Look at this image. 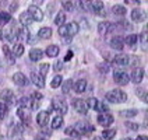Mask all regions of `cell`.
I'll return each mask as SVG.
<instances>
[{"instance_id":"8fae6325","label":"cell","mask_w":148,"mask_h":140,"mask_svg":"<svg viewBox=\"0 0 148 140\" xmlns=\"http://www.w3.org/2000/svg\"><path fill=\"white\" fill-rule=\"evenodd\" d=\"M143 79H144V70L140 69V67L134 69L133 73L130 74V80H132L133 83H136V84H140V83L143 81Z\"/></svg>"},{"instance_id":"d590c367","label":"cell","mask_w":148,"mask_h":140,"mask_svg":"<svg viewBox=\"0 0 148 140\" xmlns=\"http://www.w3.org/2000/svg\"><path fill=\"white\" fill-rule=\"evenodd\" d=\"M7 111H8L7 104H4V102H1V101H0V121L6 118V115H7Z\"/></svg>"},{"instance_id":"74e56055","label":"cell","mask_w":148,"mask_h":140,"mask_svg":"<svg viewBox=\"0 0 148 140\" xmlns=\"http://www.w3.org/2000/svg\"><path fill=\"white\" fill-rule=\"evenodd\" d=\"M138 38H141L143 50H144V52H147V30H144V31H143V34H141V37H138Z\"/></svg>"},{"instance_id":"f6af8a7d","label":"cell","mask_w":148,"mask_h":140,"mask_svg":"<svg viewBox=\"0 0 148 140\" xmlns=\"http://www.w3.org/2000/svg\"><path fill=\"white\" fill-rule=\"evenodd\" d=\"M80 6L85 11H91V1H80Z\"/></svg>"},{"instance_id":"5bb4252c","label":"cell","mask_w":148,"mask_h":140,"mask_svg":"<svg viewBox=\"0 0 148 140\" xmlns=\"http://www.w3.org/2000/svg\"><path fill=\"white\" fill-rule=\"evenodd\" d=\"M49 118H50V115H49V112H48V111H39V114L36 115V122H38L39 126L43 128V126H46V125H48Z\"/></svg>"},{"instance_id":"9a60e30c","label":"cell","mask_w":148,"mask_h":140,"mask_svg":"<svg viewBox=\"0 0 148 140\" xmlns=\"http://www.w3.org/2000/svg\"><path fill=\"white\" fill-rule=\"evenodd\" d=\"M17 116H18L24 123L29 122V109L25 107H18V109H17Z\"/></svg>"},{"instance_id":"11a10c76","label":"cell","mask_w":148,"mask_h":140,"mask_svg":"<svg viewBox=\"0 0 148 140\" xmlns=\"http://www.w3.org/2000/svg\"><path fill=\"white\" fill-rule=\"evenodd\" d=\"M36 140H45L43 137H36Z\"/></svg>"},{"instance_id":"4316f807","label":"cell","mask_w":148,"mask_h":140,"mask_svg":"<svg viewBox=\"0 0 148 140\" xmlns=\"http://www.w3.org/2000/svg\"><path fill=\"white\" fill-rule=\"evenodd\" d=\"M23 53H24V45L20 43V42H17L16 45H14V48H13V55H14V58L23 56Z\"/></svg>"},{"instance_id":"5b68a950","label":"cell","mask_w":148,"mask_h":140,"mask_svg":"<svg viewBox=\"0 0 148 140\" xmlns=\"http://www.w3.org/2000/svg\"><path fill=\"white\" fill-rule=\"evenodd\" d=\"M73 107L74 109L78 112V114H81V115H87V112H88V105H87V101H84V99H74L73 101Z\"/></svg>"},{"instance_id":"d6986e66","label":"cell","mask_w":148,"mask_h":140,"mask_svg":"<svg viewBox=\"0 0 148 140\" xmlns=\"http://www.w3.org/2000/svg\"><path fill=\"white\" fill-rule=\"evenodd\" d=\"M43 58V52L41 49H31L29 50V60L31 62H39Z\"/></svg>"},{"instance_id":"9c48e42d","label":"cell","mask_w":148,"mask_h":140,"mask_svg":"<svg viewBox=\"0 0 148 140\" xmlns=\"http://www.w3.org/2000/svg\"><path fill=\"white\" fill-rule=\"evenodd\" d=\"M147 18V13L141 8H134L132 11V20L134 23H141V21H145Z\"/></svg>"},{"instance_id":"b9f144b4","label":"cell","mask_w":148,"mask_h":140,"mask_svg":"<svg viewBox=\"0 0 148 140\" xmlns=\"http://www.w3.org/2000/svg\"><path fill=\"white\" fill-rule=\"evenodd\" d=\"M49 67H50V65H48V63H45V65H41L39 66V74H42L43 77L48 74V70H49Z\"/></svg>"},{"instance_id":"3957f363","label":"cell","mask_w":148,"mask_h":140,"mask_svg":"<svg viewBox=\"0 0 148 140\" xmlns=\"http://www.w3.org/2000/svg\"><path fill=\"white\" fill-rule=\"evenodd\" d=\"M52 109L56 111L59 115H64L67 112V104L64 99H62L60 97H56V98L52 99Z\"/></svg>"},{"instance_id":"6da1fadb","label":"cell","mask_w":148,"mask_h":140,"mask_svg":"<svg viewBox=\"0 0 148 140\" xmlns=\"http://www.w3.org/2000/svg\"><path fill=\"white\" fill-rule=\"evenodd\" d=\"M105 98H106V101L112 102V104H122V102L127 101V94L124 91L119 90V88H115V90L108 91Z\"/></svg>"},{"instance_id":"d6a6232c","label":"cell","mask_w":148,"mask_h":140,"mask_svg":"<svg viewBox=\"0 0 148 140\" xmlns=\"http://www.w3.org/2000/svg\"><path fill=\"white\" fill-rule=\"evenodd\" d=\"M71 87H73V80H66L62 84V92L63 94H69L70 90H71Z\"/></svg>"},{"instance_id":"cb8c5ba5","label":"cell","mask_w":148,"mask_h":140,"mask_svg":"<svg viewBox=\"0 0 148 140\" xmlns=\"http://www.w3.org/2000/svg\"><path fill=\"white\" fill-rule=\"evenodd\" d=\"M3 53H4V56L7 58V62L8 65H13L14 63V55H13V52L10 50V48H8L7 45H3Z\"/></svg>"},{"instance_id":"db71d44e","label":"cell","mask_w":148,"mask_h":140,"mask_svg":"<svg viewBox=\"0 0 148 140\" xmlns=\"http://www.w3.org/2000/svg\"><path fill=\"white\" fill-rule=\"evenodd\" d=\"M122 140H133L132 137H124V139H122Z\"/></svg>"},{"instance_id":"2e32d148","label":"cell","mask_w":148,"mask_h":140,"mask_svg":"<svg viewBox=\"0 0 148 140\" xmlns=\"http://www.w3.org/2000/svg\"><path fill=\"white\" fill-rule=\"evenodd\" d=\"M0 98L3 99L4 104H11L14 102V92L11 90H3L0 92Z\"/></svg>"},{"instance_id":"e575fe53","label":"cell","mask_w":148,"mask_h":140,"mask_svg":"<svg viewBox=\"0 0 148 140\" xmlns=\"http://www.w3.org/2000/svg\"><path fill=\"white\" fill-rule=\"evenodd\" d=\"M64 21H66V14L64 13H59L58 17L55 18V24L59 25V27H62V25L64 24Z\"/></svg>"},{"instance_id":"c3c4849f","label":"cell","mask_w":148,"mask_h":140,"mask_svg":"<svg viewBox=\"0 0 148 140\" xmlns=\"http://www.w3.org/2000/svg\"><path fill=\"white\" fill-rule=\"evenodd\" d=\"M98 69L102 72V73H106L108 70H109V65H105V63H103V65H99Z\"/></svg>"},{"instance_id":"7402d4cb","label":"cell","mask_w":148,"mask_h":140,"mask_svg":"<svg viewBox=\"0 0 148 140\" xmlns=\"http://www.w3.org/2000/svg\"><path fill=\"white\" fill-rule=\"evenodd\" d=\"M59 52H60V49H59L58 45H49L48 48H46V56H49V58H56L59 55Z\"/></svg>"},{"instance_id":"60d3db41","label":"cell","mask_w":148,"mask_h":140,"mask_svg":"<svg viewBox=\"0 0 148 140\" xmlns=\"http://www.w3.org/2000/svg\"><path fill=\"white\" fill-rule=\"evenodd\" d=\"M62 6L67 11H73L74 10V3L73 1H62Z\"/></svg>"},{"instance_id":"52a82bcc","label":"cell","mask_w":148,"mask_h":140,"mask_svg":"<svg viewBox=\"0 0 148 140\" xmlns=\"http://www.w3.org/2000/svg\"><path fill=\"white\" fill-rule=\"evenodd\" d=\"M97 121H98V123L101 125V126H103V128H108V126H110V125L113 123L115 118L110 115V114H106V112H103V114H99L98 118H97Z\"/></svg>"},{"instance_id":"277c9868","label":"cell","mask_w":148,"mask_h":140,"mask_svg":"<svg viewBox=\"0 0 148 140\" xmlns=\"http://www.w3.org/2000/svg\"><path fill=\"white\" fill-rule=\"evenodd\" d=\"M113 80L117 84H120V86H126V84H129V81H130V76L124 70H116L115 73H113Z\"/></svg>"},{"instance_id":"816d5d0a","label":"cell","mask_w":148,"mask_h":140,"mask_svg":"<svg viewBox=\"0 0 148 140\" xmlns=\"http://www.w3.org/2000/svg\"><path fill=\"white\" fill-rule=\"evenodd\" d=\"M71 58H73V50H70V52H69V53L66 55V58H64V62H67L69 59H71Z\"/></svg>"},{"instance_id":"8992f818","label":"cell","mask_w":148,"mask_h":140,"mask_svg":"<svg viewBox=\"0 0 148 140\" xmlns=\"http://www.w3.org/2000/svg\"><path fill=\"white\" fill-rule=\"evenodd\" d=\"M27 13L29 14V17L32 18L34 21H42L43 20V13H42V10L38 6H29Z\"/></svg>"},{"instance_id":"836d02e7","label":"cell","mask_w":148,"mask_h":140,"mask_svg":"<svg viewBox=\"0 0 148 140\" xmlns=\"http://www.w3.org/2000/svg\"><path fill=\"white\" fill-rule=\"evenodd\" d=\"M62 125H63V118L62 116H56L53 121H52V129H59V128H62Z\"/></svg>"},{"instance_id":"4dcf8cb0","label":"cell","mask_w":148,"mask_h":140,"mask_svg":"<svg viewBox=\"0 0 148 140\" xmlns=\"http://www.w3.org/2000/svg\"><path fill=\"white\" fill-rule=\"evenodd\" d=\"M112 11H113V14H116V16H124L126 14V7L124 6H122V4H115L113 6V8H112Z\"/></svg>"},{"instance_id":"30bf717a","label":"cell","mask_w":148,"mask_h":140,"mask_svg":"<svg viewBox=\"0 0 148 140\" xmlns=\"http://www.w3.org/2000/svg\"><path fill=\"white\" fill-rule=\"evenodd\" d=\"M113 65H115V66H119V67L127 66V65H129V55H126V53L116 55L115 58H113Z\"/></svg>"},{"instance_id":"7dc6e473","label":"cell","mask_w":148,"mask_h":140,"mask_svg":"<svg viewBox=\"0 0 148 140\" xmlns=\"http://www.w3.org/2000/svg\"><path fill=\"white\" fill-rule=\"evenodd\" d=\"M53 69H55L56 72H60V70L63 69V62H62V60H58V62H55V66H53Z\"/></svg>"},{"instance_id":"6f0895ef","label":"cell","mask_w":148,"mask_h":140,"mask_svg":"<svg viewBox=\"0 0 148 140\" xmlns=\"http://www.w3.org/2000/svg\"><path fill=\"white\" fill-rule=\"evenodd\" d=\"M0 140H6V139H4V137H1V139H0Z\"/></svg>"},{"instance_id":"4fadbf2b","label":"cell","mask_w":148,"mask_h":140,"mask_svg":"<svg viewBox=\"0 0 148 140\" xmlns=\"http://www.w3.org/2000/svg\"><path fill=\"white\" fill-rule=\"evenodd\" d=\"M91 11L95 14L105 16V10H103V1L97 0V1H91Z\"/></svg>"},{"instance_id":"8d00e7d4","label":"cell","mask_w":148,"mask_h":140,"mask_svg":"<svg viewBox=\"0 0 148 140\" xmlns=\"http://www.w3.org/2000/svg\"><path fill=\"white\" fill-rule=\"evenodd\" d=\"M140 59L137 58V56H129V65L130 66H133L134 69H137V67L140 66Z\"/></svg>"},{"instance_id":"f5cc1de1","label":"cell","mask_w":148,"mask_h":140,"mask_svg":"<svg viewBox=\"0 0 148 140\" xmlns=\"http://www.w3.org/2000/svg\"><path fill=\"white\" fill-rule=\"evenodd\" d=\"M136 140H147V136H145V134H143V136H138V137H137Z\"/></svg>"},{"instance_id":"7a4b0ae2","label":"cell","mask_w":148,"mask_h":140,"mask_svg":"<svg viewBox=\"0 0 148 140\" xmlns=\"http://www.w3.org/2000/svg\"><path fill=\"white\" fill-rule=\"evenodd\" d=\"M80 31V27L77 23H69L67 25H62L59 28V35L63 38H73L74 35H77Z\"/></svg>"},{"instance_id":"f546056e","label":"cell","mask_w":148,"mask_h":140,"mask_svg":"<svg viewBox=\"0 0 148 140\" xmlns=\"http://www.w3.org/2000/svg\"><path fill=\"white\" fill-rule=\"evenodd\" d=\"M116 136V129H105L102 132V137L105 140H112Z\"/></svg>"},{"instance_id":"ac0fdd59","label":"cell","mask_w":148,"mask_h":140,"mask_svg":"<svg viewBox=\"0 0 148 140\" xmlns=\"http://www.w3.org/2000/svg\"><path fill=\"white\" fill-rule=\"evenodd\" d=\"M13 81L16 83L17 86L23 87V86H27V77L21 72H17L14 76H13Z\"/></svg>"},{"instance_id":"83f0119b","label":"cell","mask_w":148,"mask_h":140,"mask_svg":"<svg viewBox=\"0 0 148 140\" xmlns=\"http://www.w3.org/2000/svg\"><path fill=\"white\" fill-rule=\"evenodd\" d=\"M137 114H138L137 109H126V111H120L119 112V115L122 118H134Z\"/></svg>"},{"instance_id":"f1b7e54d","label":"cell","mask_w":148,"mask_h":140,"mask_svg":"<svg viewBox=\"0 0 148 140\" xmlns=\"http://www.w3.org/2000/svg\"><path fill=\"white\" fill-rule=\"evenodd\" d=\"M64 133H66L67 136H71V137H74V139H80V137H81V134L77 132L73 126H69V128H66V129H64Z\"/></svg>"},{"instance_id":"d4e9b609","label":"cell","mask_w":148,"mask_h":140,"mask_svg":"<svg viewBox=\"0 0 148 140\" xmlns=\"http://www.w3.org/2000/svg\"><path fill=\"white\" fill-rule=\"evenodd\" d=\"M85 88H87V81L84 80V79H81V80H78V81L74 84V91L75 92H84L85 91Z\"/></svg>"},{"instance_id":"603a6c76","label":"cell","mask_w":148,"mask_h":140,"mask_svg":"<svg viewBox=\"0 0 148 140\" xmlns=\"http://www.w3.org/2000/svg\"><path fill=\"white\" fill-rule=\"evenodd\" d=\"M20 23L23 24V27H29V25L34 23V20L29 17V14L25 11V13H23V14L20 16Z\"/></svg>"},{"instance_id":"bcb514c9","label":"cell","mask_w":148,"mask_h":140,"mask_svg":"<svg viewBox=\"0 0 148 140\" xmlns=\"http://www.w3.org/2000/svg\"><path fill=\"white\" fill-rule=\"evenodd\" d=\"M137 94H138V97H140L144 102H147V92H145V90H140V88H137Z\"/></svg>"},{"instance_id":"484cf974","label":"cell","mask_w":148,"mask_h":140,"mask_svg":"<svg viewBox=\"0 0 148 140\" xmlns=\"http://www.w3.org/2000/svg\"><path fill=\"white\" fill-rule=\"evenodd\" d=\"M129 46H132V48H134L136 46V43L138 42V35H136V34H132V35H129V37H126L123 39Z\"/></svg>"},{"instance_id":"9f6ffc18","label":"cell","mask_w":148,"mask_h":140,"mask_svg":"<svg viewBox=\"0 0 148 140\" xmlns=\"http://www.w3.org/2000/svg\"><path fill=\"white\" fill-rule=\"evenodd\" d=\"M92 140H101V139H99V137H94V139H92Z\"/></svg>"},{"instance_id":"ba28073f","label":"cell","mask_w":148,"mask_h":140,"mask_svg":"<svg viewBox=\"0 0 148 140\" xmlns=\"http://www.w3.org/2000/svg\"><path fill=\"white\" fill-rule=\"evenodd\" d=\"M74 129L80 133V134H84V136H87V134H90V133L94 132V128H92L91 125L82 123V122H78V123L74 126Z\"/></svg>"},{"instance_id":"680465c9","label":"cell","mask_w":148,"mask_h":140,"mask_svg":"<svg viewBox=\"0 0 148 140\" xmlns=\"http://www.w3.org/2000/svg\"><path fill=\"white\" fill-rule=\"evenodd\" d=\"M63 140H71V139H63Z\"/></svg>"},{"instance_id":"7c38bea8","label":"cell","mask_w":148,"mask_h":140,"mask_svg":"<svg viewBox=\"0 0 148 140\" xmlns=\"http://www.w3.org/2000/svg\"><path fill=\"white\" fill-rule=\"evenodd\" d=\"M31 80H32V83L38 88H43L45 87V77L42 74L36 73V72H32L31 73Z\"/></svg>"},{"instance_id":"ffe728a7","label":"cell","mask_w":148,"mask_h":140,"mask_svg":"<svg viewBox=\"0 0 148 140\" xmlns=\"http://www.w3.org/2000/svg\"><path fill=\"white\" fill-rule=\"evenodd\" d=\"M110 27H112V24H110L109 21H102V23L98 24V32L101 34V35H106V34L110 31Z\"/></svg>"},{"instance_id":"44dd1931","label":"cell","mask_w":148,"mask_h":140,"mask_svg":"<svg viewBox=\"0 0 148 140\" xmlns=\"http://www.w3.org/2000/svg\"><path fill=\"white\" fill-rule=\"evenodd\" d=\"M50 37H52V28L49 27H43L38 32V38H41V39H49Z\"/></svg>"},{"instance_id":"1f68e13d","label":"cell","mask_w":148,"mask_h":140,"mask_svg":"<svg viewBox=\"0 0 148 140\" xmlns=\"http://www.w3.org/2000/svg\"><path fill=\"white\" fill-rule=\"evenodd\" d=\"M11 21V16L8 14V13H4V11H1L0 13V25L3 27V25H6L7 23Z\"/></svg>"},{"instance_id":"e0dca14e","label":"cell","mask_w":148,"mask_h":140,"mask_svg":"<svg viewBox=\"0 0 148 140\" xmlns=\"http://www.w3.org/2000/svg\"><path fill=\"white\" fill-rule=\"evenodd\" d=\"M123 45H124V41L122 37H113L110 39V46L115 50H122L123 49Z\"/></svg>"},{"instance_id":"7bdbcfd3","label":"cell","mask_w":148,"mask_h":140,"mask_svg":"<svg viewBox=\"0 0 148 140\" xmlns=\"http://www.w3.org/2000/svg\"><path fill=\"white\" fill-rule=\"evenodd\" d=\"M124 126H126V128H129L130 130H134V132L140 129V126H138V125H137V123H133V122H124Z\"/></svg>"},{"instance_id":"f907efd6","label":"cell","mask_w":148,"mask_h":140,"mask_svg":"<svg viewBox=\"0 0 148 140\" xmlns=\"http://www.w3.org/2000/svg\"><path fill=\"white\" fill-rule=\"evenodd\" d=\"M32 98L41 99V98H42V94H41V92H34V94H32Z\"/></svg>"},{"instance_id":"681fc988","label":"cell","mask_w":148,"mask_h":140,"mask_svg":"<svg viewBox=\"0 0 148 140\" xmlns=\"http://www.w3.org/2000/svg\"><path fill=\"white\" fill-rule=\"evenodd\" d=\"M17 8H18V3H17V1H13V3L10 4V13H13V11H16Z\"/></svg>"},{"instance_id":"f35d334b","label":"cell","mask_w":148,"mask_h":140,"mask_svg":"<svg viewBox=\"0 0 148 140\" xmlns=\"http://www.w3.org/2000/svg\"><path fill=\"white\" fill-rule=\"evenodd\" d=\"M60 84H62V76H56L53 80H52V83H50V86H52V88H58V87H60Z\"/></svg>"},{"instance_id":"ee69618b","label":"cell","mask_w":148,"mask_h":140,"mask_svg":"<svg viewBox=\"0 0 148 140\" xmlns=\"http://www.w3.org/2000/svg\"><path fill=\"white\" fill-rule=\"evenodd\" d=\"M97 102H98V99L94 98V97H91V98L87 101V105H88V108H92V109H95V107H97Z\"/></svg>"},{"instance_id":"ab89813d","label":"cell","mask_w":148,"mask_h":140,"mask_svg":"<svg viewBox=\"0 0 148 140\" xmlns=\"http://www.w3.org/2000/svg\"><path fill=\"white\" fill-rule=\"evenodd\" d=\"M95 111H98L99 114H103V112H106L108 111V107L103 104V102H97V107H95Z\"/></svg>"}]
</instances>
